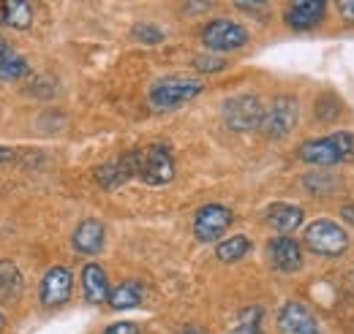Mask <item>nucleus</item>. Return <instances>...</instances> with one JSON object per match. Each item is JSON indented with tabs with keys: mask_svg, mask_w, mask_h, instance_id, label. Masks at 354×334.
<instances>
[{
	"mask_svg": "<svg viewBox=\"0 0 354 334\" xmlns=\"http://www.w3.org/2000/svg\"><path fill=\"white\" fill-rule=\"evenodd\" d=\"M229 334H262V310L259 307H248L237 315L234 326L229 329Z\"/></svg>",
	"mask_w": 354,
	"mask_h": 334,
	"instance_id": "obj_22",
	"label": "nucleus"
},
{
	"mask_svg": "<svg viewBox=\"0 0 354 334\" xmlns=\"http://www.w3.org/2000/svg\"><path fill=\"white\" fill-rule=\"evenodd\" d=\"M251 250V239L243 237V234H234V237H226L223 242H218L216 248V258L223 264H234L240 258H245V253Z\"/></svg>",
	"mask_w": 354,
	"mask_h": 334,
	"instance_id": "obj_20",
	"label": "nucleus"
},
{
	"mask_svg": "<svg viewBox=\"0 0 354 334\" xmlns=\"http://www.w3.org/2000/svg\"><path fill=\"white\" fill-rule=\"evenodd\" d=\"M14 158V150H8V147H0V164H6V161H11Z\"/></svg>",
	"mask_w": 354,
	"mask_h": 334,
	"instance_id": "obj_29",
	"label": "nucleus"
},
{
	"mask_svg": "<svg viewBox=\"0 0 354 334\" xmlns=\"http://www.w3.org/2000/svg\"><path fill=\"white\" fill-rule=\"evenodd\" d=\"M71 286H74V277L66 266H52L46 269L44 280H41V302L46 307H60L71 299Z\"/></svg>",
	"mask_w": 354,
	"mask_h": 334,
	"instance_id": "obj_11",
	"label": "nucleus"
},
{
	"mask_svg": "<svg viewBox=\"0 0 354 334\" xmlns=\"http://www.w3.org/2000/svg\"><path fill=\"white\" fill-rule=\"evenodd\" d=\"M82 291L90 304H101L109 299V280H106V272L98 266V264H85L82 269Z\"/></svg>",
	"mask_w": 354,
	"mask_h": 334,
	"instance_id": "obj_15",
	"label": "nucleus"
},
{
	"mask_svg": "<svg viewBox=\"0 0 354 334\" xmlns=\"http://www.w3.org/2000/svg\"><path fill=\"white\" fill-rule=\"evenodd\" d=\"M0 22L17 30H28L33 25V8L25 0H0Z\"/></svg>",
	"mask_w": 354,
	"mask_h": 334,
	"instance_id": "obj_18",
	"label": "nucleus"
},
{
	"mask_svg": "<svg viewBox=\"0 0 354 334\" xmlns=\"http://www.w3.org/2000/svg\"><path fill=\"white\" fill-rule=\"evenodd\" d=\"M341 217H344L346 223H352V226H354V204H346V207L341 209Z\"/></svg>",
	"mask_w": 354,
	"mask_h": 334,
	"instance_id": "obj_28",
	"label": "nucleus"
},
{
	"mask_svg": "<svg viewBox=\"0 0 354 334\" xmlns=\"http://www.w3.org/2000/svg\"><path fill=\"white\" fill-rule=\"evenodd\" d=\"M205 90V84L196 82V79H185V77H164L158 82H153L147 98H150V106L158 109V112H169L177 109L188 101H194L199 92Z\"/></svg>",
	"mask_w": 354,
	"mask_h": 334,
	"instance_id": "obj_2",
	"label": "nucleus"
},
{
	"mask_svg": "<svg viewBox=\"0 0 354 334\" xmlns=\"http://www.w3.org/2000/svg\"><path fill=\"white\" fill-rule=\"evenodd\" d=\"M300 120V104L292 95H278L270 101L262 117V133L267 139H286Z\"/></svg>",
	"mask_w": 354,
	"mask_h": 334,
	"instance_id": "obj_5",
	"label": "nucleus"
},
{
	"mask_svg": "<svg viewBox=\"0 0 354 334\" xmlns=\"http://www.w3.org/2000/svg\"><path fill=\"white\" fill-rule=\"evenodd\" d=\"M267 255H270L272 266L281 272H297L303 266V248L292 237H275L267 245Z\"/></svg>",
	"mask_w": 354,
	"mask_h": 334,
	"instance_id": "obj_12",
	"label": "nucleus"
},
{
	"mask_svg": "<svg viewBox=\"0 0 354 334\" xmlns=\"http://www.w3.org/2000/svg\"><path fill=\"white\" fill-rule=\"evenodd\" d=\"M74 250L82 255H95L104 248V226L98 220H82L74 231Z\"/></svg>",
	"mask_w": 354,
	"mask_h": 334,
	"instance_id": "obj_14",
	"label": "nucleus"
},
{
	"mask_svg": "<svg viewBox=\"0 0 354 334\" xmlns=\"http://www.w3.org/2000/svg\"><path fill=\"white\" fill-rule=\"evenodd\" d=\"M267 223H270L275 231L289 234V231L300 228V223H303V209L295 207V204H286V202L270 204V207H267Z\"/></svg>",
	"mask_w": 354,
	"mask_h": 334,
	"instance_id": "obj_16",
	"label": "nucleus"
},
{
	"mask_svg": "<svg viewBox=\"0 0 354 334\" xmlns=\"http://www.w3.org/2000/svg\"><path fill=\"white\" fill-rule=\"evenodd\" d=\"M234 215L232 209L223 207V204H207L196 212L194 217V237L199 242H216L218 237L226 234V228L232 226Z\"/></svg>",
	"mask_w": 354,
	"mask_h": 334,
	"instance_id": "obj_8",
	"label": "nucleus"
},
{
	"mask_svg": "<svg viewBox=\"0 0 354 334\" xmlns=\"http://www.w3.org/2000/svg\"><path fill=\"white\" fill-rule=\"evenodd\" d=\"M22 275L11 261H0V302H11L19 296Z\"/></svg>",
	"mask_w": 354,
	"mask_h": 334,
	"instance_id": "obj_21",
	"label": "nucleus"
},
{
	"mask_svg": "<svg viewBox=\"0 0 354 334\" xmlns=\"http://www.w3.org/2000/svg\"><path fill=\"white\" fill-rule=\"evenodd\" d=\"M145 299V286L139 280H126L120 283L115 291L109 293V304L115 310H131V307H139Z\"/></svg>",
	"mask_w": 354,
	"mask_h": 334,
	"instance_id": "obj_19",
	"label": "nucleus"
},
{
	"mask_svg": "<svg viewBox=\"0 0 354 334\" xmlns=\"http://www.w3.org/2000/svg\"><path fill=\"white\" fill-rule=\"evenodd\" d=\"M354 155V136L349 130H338L322 139H308L297 147V158L310 166H335Z\"/></svg>",
	"mask_w": 354,
	"mask_h": 334,
	"instance_id": "obj_1",
	"label": "nucleus"
},
{
	"mask_svg": "<svg viewBox=\"0 0 354 334\" xmlns=\"http://www.w3.org/2000/svg\"><path fill=\"white\" fill-rule=\"evenodd\" d=\"M177 334H205V332H202L199 326H183V329H180Z\"/></svg>",
	"mask_w": 354,
	"mask_h": 334,
	"instance_id": "obj_30",
	"label": "nucleus"
},
{
	"mask_svg": "<svg viewBox=\"0 0 354 334\" xmlns=\"http://www.w3.org/2000/svg\"><path fill=\"white\" fill-rule=\"evenodd\" d=\"M25 74H28L25 57H22L17 49H11L8 41L0 36V82H17V79H22Z\"/></svg>",
	"mask_w": 354,
	"mask_h": 334,
	"instance_id": "obj_17",
	"label": "nucleus"
},
{
	"mask_svg": "<svg viewBox=\"0 0 354 334\" xmlns=\"http://www.w3.org/2000/svg\"><path fill=\"white\" fill-rule=\"evenodd\" d=\"M306 245L310 253L324 255V258H341L349 250V234L344 226L333 223V220H316L306 228Z\"/></svg>",
	"mask_w": 354,
	"mask_h": 334,
	"instance_id": "obj_4",
	"label": "nucleus"
},
{
	"mask_svg": "<svg viewBox=\"0 0 354 334\" xmlns=\"http://www.w3.org/2000/svg\"><path fill=\"white\" fill-rule=\"evenodd\" d=\"M223 63L221 57H207V55H199V57H194V68H199V71H221Z\"/></svg>",
	"mask_w": 354,
	"mask_h": 334,
	"instance_id": "obj_24",
	"label": "nucleus"
},
{
	"mask_svg": "<svg viewBox=\"0 0 354 334\" xmlns=\"http://www.w3.org/2000/svg\"><path fill=\"white\" fill-rule=\"evenodd\" d=\"M104 334H139V329H136V324H131V321H120V324L106 326Z\"/></svg>",
	"mask_w": 354,
	"mask_h": 334,
	"instance_id": "obj_25",
	"label": "nucleus"
},
{
	"mask_svg": "<svg viewBox=\"0 0 354 334\" xmlns=\"http://www.w3.org/2000/svg\"><path fill=\"white\" fill-rule=\"evenodd\" d=\"M136 177L145 185H167L175 177V158L167 147H136Z\"/></svg>",
	"mask_w": 354,
	"mask_h": 334,
	"instance_id": "obj_3",
	"label": "nucleus"
},
{
	"mask_svg": "<svg viewBox=\"0 0 354 334\" xmlns=\"http://www.w3.org/2000/svg\"><path fill=\"white\" fill-rule=\"evenodd\" d=\"M278 329L281 334H319V321L303 302L289 299L278 310Z\"/></svg>",
	"mask_w": 354,
	"mask_h": 334,
	"instance_id": "obj_9",
	"label": "nucleus"
},
{
	"mask_svg": "<svg viewBox=\"0 0 354 334\" xmlns=\"http://www.w3.org/2000/svg\"><path fill=\"white\" fill-rule=\"evenodd\" d=\"M349 288L354 291V269H352V275H349Z\"/></svg>",
	"mask_w": 354,
	"mask_h": 334,
	"instance_id": "obj_31",
	"label": "nucleus"
},
{
	"mask_svg": "<svg viewBox=\"0 0 354 334\" xmlns=\"http://www.w3.org/2000/svg\"><path fill=\"white\" fill-rule=\"evenodd\" d=\"M327 6L319 0H300V3H289L283 11V19L292 30H310L324 19Z\"/></svg>",
	"mask_w": 354,
	"mask_h": 334,
	"instance_id": "obj_13",
	"label": "nucleus"
},
{
	"mask_svg": "<svg viewBox=\"0 0 354 334\" xmlns=\"http://www.w3.org/2000/svg\"><path fill=\"white\" fill-rule=\"evenodd\" d=\"M262 117H265V106L257 95H234L223 104V123L237 133L262 128Z\"/></svg>",
	"mask_w": 354,
	"mask_h": 334,
	"instance_id": "obj_6",
	"label": "nucleus"
},
{
	"mask_svg": "<svg viewBox=\"0 0 354 334\" xmlns=\"http://www.w3.org/2000/svg\"><path fill=\"white\" fill-rule=\"evenodd\" d=\"M133 177H136V150H129L118 161H109V164L95 168V182L106 190H115V188L126 185Z\"/></svg>",
	"mask_w": 354,
	"mask_h": 334,
	"instance_id": "obj_10",
	"label": "nucleus"
},
{
	"mask_svg": "<svg viewBox=\"0 0 354 334\" xmlns=\"http://www.w3.org/2000/svg\"><path fill=\"white\" fill-rule=\"evenodd\" d=\"M131 36L136 41L142 43H161L164 41V33L156 28V25H147V22H142V25H136L131 30Z\"/></svg>",
	"mask_w": 354,
	"mask_h": 334,
	"instance_id": "obj_23",
	"label": "nucleus"
},
{
	"mask_svg": "<svg viewBox=\"0 0 354 334\" xmlns=\"http://www.w3.org/2000/svg\"><path fill=\"white\" fill-rule=\"evenodd\" d=\"M237 8L240 11H248V14H259V11H265L267 6L265 3H237Z\"/></svg>",
	"mask_w": 354,
	"mask_h": 334,
	"instance_id": "obj_27",
	"label": "nucleus"
},
{
	"mask_svg": "<svg viewBox=\"0 0 354 334\" xmlns=\"http://www.w3.org/2000/svg\"><path fill=\"white\" fill-rule=\"evenodd\" d=\"M338 11H341V17H344L346 22H352L354 25V0H344V3H338Z\"/></svg>",
	"mask_w": 354,
	"mask_h": 334,
	"instance_id": "obj_26",
	"label": "nucleus"
},
{
	"mask_svg": "<svg viewBox=\"0 0 354 334\" xmlns=\"http://www.w3.org/2000/svg\"><path fill=\"white\" fill-rule=\"evenodd\" d=\"M6 329V318H3V313H0V332Z\"/></svg>",
	"mask_w": 354,
	"mask_h": 334,
	"instance_id": "obj_32",
	"label": "nucleus"
},
{
	"mask_svg": "<svg viewBox=\"0 0 354 334\" xmlns=\"http://www.w3.org/2000/svg\"><path fill=\"white\" fill-rule=\"evenodd\" d=\"M202 43L210 52H234L248 43V30L232 19H213L202 30Z\"/></svg>",
	"mask_w": 354,
	"mask_h": 334,
	"instance_id": "obj_7",
	"label": "nucleus"
}]
</instances>
